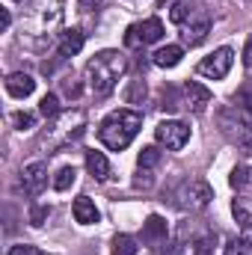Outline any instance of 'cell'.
I'll use <instances>...</instances> for the list:
<instances>
[{"instance_id": "1", "label": "cell", "mask_w": 252, "mask_h": 255, "mask_svg": "<svg viewBox=\"0 0 252 255\" xmlns=\"http://www.w3.org/2000/svg\"><path fill=\"white\" fill-rule=\"evenodd\" d=\"M127 60L119 51H101L86 63V86L95 98H104L116 89V83L125 77Z\"/></svg>"}, {"instance_id": "2", "label": "cell", "mask_w": 252, "mask_h": 255, "mask_svg": "<svg viewBox=\"0 0 252 255\" xmlns=\"http://www.w3.org/2000/svg\"><path fill=\"white\" fill-rule=\"evenodd\" d=\"M139 128H142V113L122 107V110H113L104 116V122L98 125V139L110 151H125L133 142V136L139 133Z\"/></svg>"}, {"instance_id": "3", "label": "cell", "mask_w": 252, "mask_h": 255, "mask_svg": "<svg viewBox=\"0 0 252 255\" xmlns=\"http://www.w3.org/2000/svg\"><path fill=\"white\" fill-rule=\"evenodd\" d=\"M63 21V0H36L27 15V30L42 36Z\"/></svg>"}, {"instance_id": "4", "label": "cell", "mask_w": 252, "mask_h": 255, "mask_svg": "<svg viewBox=\"0 0 252 255\" xmlns=\"http://www.w3.org/2000/svg\"><path fill=\"white\" fill-rule=\"evenodd\" d=\"M211 199H214V190H211V184L202 181V178H187V181L175 190V205H178L181 211H205V208L211 205Z\"/></svg>"}, {"instance_id": "5", "label": "cell", "mask_w": 252, "mask_h": 255, "mask_svg": "<svg viewBox=\"0 0 252 255\" xmlns=\"http://www.w3.org/2000/svg\"><path fill=\"white\" fill-rule=\"evenodd\" d=\"M163 39V21L160 18H145L139 24H130L125 30V45L127 48H142V45H154Z\"/></svg>"}, {"instance_id": "6", "label": "cell", "mask_w": 252, "mask_h": 255, "mask_svg": "<svg viewBox=\"0 0 252 255\" xmlns=\"http://www.w3.org/2000/svg\"><path fill=\"white\" fill-rule=\"evenodd\" d=\"M235 63V51L232 48H217L214 54H208L202 63L196 65V74L199 77H208V80H223Z\"/></svg>"}, {"instance_id": "7", "label": "cell", "mask_w": 252, "mask_h": 255, "mask_svg": "<svg viewBox=\"0 0 252 255\" xmlns=\"http://www.w3.org/2000/svg\"><path fill=\"white\" fill-rule=\"evenodd\" d=\"M154 139L163 145V148H169V151H178V148H184L190 139V128L184 122H178V119H166V122H160V125L154 128Z\"/></svg>"}, {"instance_id": "8", "label": "cell", "mask_w": 252, "mask_h": 255, "mask_svg": "<svg viewBox=\"0 0 252 255\" xmlns=\"http://www.w3.org/2000/svg\"><path fill=\"white\" fill-rule=\"evenodd\" d=\"M45 184H48V163L33 160V163H27L21 169V187H24L27 196H39L45 190Z\"/></svg>"}, {"instance_id": "9", "label": "cell", "mask_w": 252, "mask_h": 255, "mask_svg": "<svg viewBox=\"0 0 252 255\" xmlns=\"http://www.w3.org/2000/svg\"><path fill=\"white\" fill-rule=\"evenodd\" d=\"M211 89L208 86H202V83H196V80H187L184 83V107L193 110V113H202L208 104H211Z\"/></svg>"}, {"instance_id": "10", "label": "cell", "mask_w": 252, "mask_h": 255, "mask_svg": "<svg viewBox=\"0 0 252 255\" xmlns=\"http://www.w3.org/2000/svg\"><path fill=\"white\" fill-rule=\"evenodd\" d=\"M166 235H169V229H166V220H163L160 214H151V217L142 223V244L160 247V244H166Z\"/></svg>"}, {"instance_id": "11", "label": "cell", "mask_w": 252, "mask_h": 255, "mask_svg": "<svg viewBox=\"0 0 252 255\" xmlns=\"http://www.w3.org/2000/svg\"><path fill=\"white\" fill-rule=\"evenodd\" d=\"M6 92H9L12 98H30V95L36 92V80H33L27 71H12V74L6 77Z\"/></svg>"}, {"instance_id": "12", "label": "cell", "mask_w": 252, "mask_h": 255, "mask_svg": "<svg viewBox=\"0 0 252 255\" xmlns=\"http://www.w3.org/2000/svg\"><path fill=\"white\" fill-rule=\"evenodd\" d=\"M208 33H211V18H196V21L184 24L181 42H184L187 48H196V45H202V42L208 39Z\"/></svg>"}, {"instance_id": "13", "label": "cell", "mask_w": 252, "mask_h": 255, "mask_svg": "<svg viewBox=\"0 0 252 255\" xmlns=\"http://www.w3.org/2000/svg\"><path fill=\"white\" fill-rule=\"evenodd\" d=\"M83 45H86V33L77 30V27H71V30H65L63 36H60L57 51H60V57H77L83 51Z\"/></svg>"}, {"instance_id": "14", "label": "cell", "mask_w": 252, "mask_h": 255, "mask_svg": "<svg viewBox=\"0 0 252 255\" xmlns=\"http://www.w3.org/2000/svg\"><path fill=\"white\" fill-rule=\"evenodd\" d=\"M71 214H74V220L80 226H95L98 223V208H95V202L89 196H77L74 205H71Z\"/></svg>"}, {"instance_id": "15", "label": "cell", "mask_w": 252, "mask_h": 255, "mask_svg": "<svg viewBox=\"0 0 252 255\" xmlns=\"http://www.w3.org/2000/svg\"><path fill=\"white\" fill-rule=\"evenodd\" d=\"M181 57H184V48L181 45H166V48H157L154 51L151 63L157 65V68H175V65L181 63Z\"/></svg>"}, {"instance_id": "16", "label": "cell", "mask_w": 252, "mask_h": 255, "mask_svg": "<svg viewBox=\"0 0 252 255\" xmlns=\"http://www.w3.org/2000/svg\"><path fill=\"white\" fill-rule=\"evenodd\" d=\"M86 169H89V175H92L95 181H107L110 163H107L104 151H86Z\"/></svg>"}, {"instance_id": "17", "label": "cell", "mask_w": 252, "mask_h": 255, "mask_svg": "<svg viewBox=\"0 0 252 255\" xmlns=\"http://www.w3.org/2000/svg\"><path fill=\"white\" fill-rule=\"evenodd\" d=\"M136 253H139V247L130 235H116L113 238V255H136Z\"/></svg>"}, {"instance_id": "18", "label": "cell", "mask_w": 252, "mask_h": 255, "mask_svg": "<svg viewBox=\"0 0 252 255\" xmlns=\"http://www.w3.org/2000/svg\"><path fill=\"white\" fill-rule=\"evenodd\" d=\"M157 163H160V148H154V145H145L139 151V157H136V166L139 169H154Z\"/></svg>"}, {"instance_id": "19", "label": "cell", "mask_w": 252, "mask_h": 255, "mask_svg": "<svg viewBox=\"0 0 252 255\" xmlns=\"http://www.w3.org/2000/svg\"><path fill=\"white\" fill-rule=\"evenodd\" d=\"M74 181H77V169H74V166H63V169L54 175V190L63 193V190H68Z\"/></svg>"}, {"instance_id": "20", "label": "cell", "mask_w": 252, "mask_h": 255, "mask_svg": "<svg viewBox=\"0 0 252 255\" xmlns=\"http://www.w3.org/2000/svg\"><path fill=\"white\" fill-rule=\"evenodd\" d=\"M39 113H42L45 119H54V116L60 113V98H57L54 92H48V95L39 101Z\"/></svg>"}, {"instance_id": "21", "label": "cell", "mask_w": 252, "mask_h": 255, "mask_svg": "<svg viewBox=\"0 0 252 255\" xmlns=\"http://www.w3.org/2000/svg\"><path fill=\"white\" fill-rule=\"evenodd\" d=\"M223 255H252V241L250 238H235L226 244V253Z\"/></svg>"}, {"instance_id": "22", "label": "cell", "mask_w": 252, "mask_h": 255, "mask_svg": "<svg viewBox=\"0 0 252 255\" xmlns=\"http://www.w3.org/2000/svg\"><path fill=\"white\" fill-rule=\"evenodd\" d=\"M12 125L18 128V130H33V128H36V113L18 110V113H12Z\"/></svg>"}, {"instance_id": "23", "label": "cell", "mask_w": 252, "mask_h": 255, "mask_svg": "<svg viewBox=\"0 0 252 255\" xmlns=\"http://www.w3.org/2000/svg\"><path fill=\"white\" fill-rule=\"evenodd\" d=\"M142 98H145V83H142V80H133L130 89L125 92V101L127 104H139Z\"/></svg>"}, {"instance_id": "24", "label": "cell", "mask_w": 252, "mask_h": 255, "mask_svg": "<svg viewBox=\"0 0 252 255\" xmlns=\"http://www.w3.org/2000/svg\"><path fill=\"white\" fill-rule=\"evenodd\" d=\"M214 241H217V235H205V238H199L193 255H211L214 253Z\"/></svg>"}, {"instance_id": "25", "label": "cell", "mask_w": 252, "mask_h": 255, "mask_svg": "<svg viewBox=\"0 0 252 255\" xmlns=\"http://www.w3.org/2000/svg\"><path fill=\"white\" fill-rule=\"evenodd\" d=\"M235 104L252 113V86H241V89H238V95H235Z\"/></svg>"}, {"instance_id": "26", "label": "cell", "mask_w": 252, "mask_h": 255, "mask_svg": "<svg viewBox=\"0 0 252 255\" xmlns=\"http://www.w3.org/2000/svg\"><path fill=\"white\" fill-rule=\"evenodd\" d=\"M154 184V178H151V169H139L136 166V178H133V187H142V190H148Z\"/></svg>"}, {"instance_id": "27", "label": "cell", "mask_w": 252, "mask_h": 255, "mask_svg": "<svg viewBox=\"0 0 252 255\" xmlns=\"http://www.w3.org/2000/svg\"><path fill=\"white\" fill-rule=\"evenodd\" d=\"M187 15H190V6H187V3H175V6H172V12H169L172 24H184V21H187Z\"/></svg>"}, {"instance_id": "28", "label": "cell", "mask_w": 252, "mask_h": 255, "mask_svg": "<svg viewBox=\"0 0 252 255\" xmlns=\"http://www.w3.org/2000/svg\"><path fill=\"white\" fill-rule=\"evenodd\" d=\"M48 214H51V208H48V205H39V208L30 211V223H33V226H42V223L48 220Z\"/></svg>"}, {"instance_id": "29", "label": "cell", "mask_w": 252, "mask_h": 255, "mask_svg": "<svg viewBox=\"0 0 252 255\" xmlns=\"http://www.w3.org/2000/svg\"><path fill=\"white\" fill-rule=\"evenodd\" d=\"M178 101H175V89L172 86H163V110H175Z\"/></svg>"}, {"instance_id": "30", "label": "cell", "mask_w": 252, "mask_h": 255, "mask_svg": "<svg viewBox=\"0 0 252 255\" xmlns=\"http://www.w3.org/2000/svg\"><path fill=\"white\" fill-rule=\"evenodd\" d=\"M9 255H42L36 247H30V244H21V247H12Z\"/></svg>"}, {"instance_id": "31", "label": "cell", "mask_w": 252, "mask_h": 255, "mask_svg": "<svg viewBox=\"0 0 252 255\" xmlns=\"http://www.w3.org/2000/svg\"><path fill=\"white\" fill-rule=\"evenodd\" d=\"M244 68L252 71V39H247V45H244Z\"/></svg>"}, {"instance_id": "32", "label": "cell", "mask_w": 252, "mask_h": 255, "mask_svg": "<svg viewBox=\"0 0 252 255\" xmlns=\"http://www.w3.org/2000/svg\"><path fill=\"white\" fill-rule=\"evenodd\" d=\"M63 89H65V95H71V98L80 95V83H74V80H63Z\"/></svg>"}, {"instance_id": "33", "label": "cell", "mask_w": 252, "mask_h": 255, "mask_svg": "<svg viewBox=\"0 0 252 255\" xmlns=\"http://www.w3.org/2000/svg\"><path fill=\"white\" fill-rule=\"evenodd\" d=\"M9 24H12V15H9V9H0V27H3V30H9Z\"/></svg>"}, {"instance_id": "34", "label": "cell", "mask_w": 252, "mask_h": 255, "mask_svg": "<svg viewBox=\"0 0 252 255\" xmlns=\"http://www.w3.org/2000/svg\"><path fill=\"white\" fill-rule=\"evenodd\" d=\"M244 238H250V241H252V223H247V226H244Z\"/></svg>"}, {"instance_id": "35", "label": "cell", "mask_w": 252, "mask_h": 255, "mask_svg": "<svg viewBox=\"0 0 252 255\" xmlns=\"http://www.w3.org/2000/svg\"><path fill=\"white\" fill-rule=\"evenodd\" d=\"M80 3H83V6H89V9H92V6H98V3H101V0H80Z\"/></svg>"}, {"instance_id": "36", "label": "cell", "mask_w": 252, "mask_h": 255, "mask_svg": "<svg viewBox=\"0 0 252 255\" xmlns=\"http://www.w3.org/2000/svg\"><path fill=\"white\" fill-rule=\"evenodd\" d=\"M244 151H247V154H252V139H247V142H244Z\"/></svg>"}, {"instance_id": "37", "label": "cell", "mask_w": 252, "mask_h": 255, "mask_svg": "<svg viewBox=\"0 0 252 255\" xmlns=\"http://www.w3.org/2000/svg\"><path fill=\"white\" fill-rule=\"evenodd\" d=\"M18 3H24V0H18Z\"/></svg>"}, {"instance_id": "38", "label": "cell", "mask_w": 252, "mask_h": 255, "mask_svg": "<svg viewBox=\"0 0 252 255\" xmlns=\"http://www.w3.org/2000/svg\"><path fill=\"white\" fill-rule=\"evenodd\" d=\"M42 255H48V253H42Z\"/></svg>"}]
</instances>
